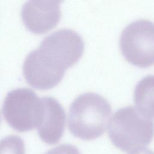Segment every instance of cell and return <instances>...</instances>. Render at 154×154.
I'll use <instances>...</instances> for the list:
<instances>
[{
  "label": "cell",
  "instance_id": "obj_3",
  "mask_svg": "<svg viewBox=\"0 0 154 154\" xmlns=\"http://www.w3.org/2000/svg\"><path fill=\"white\" fill-rule=\"evenodd\" d=\"M84 49L83 39L78 32L70 29H62L45 37L35 50L47 65L65 72L79 61Z\"/></svg>",
  "mask_w": 154,
  "mask_h": 154
},
{
  "label": "cell",
  "instance_id": "obj_8",
  "mask_svg": "<svg viewBox=\"0 0 154 154\" xmlns=\"http://www.w3.org/2000/svg\"><path fill=\"white\" fill-rule=\"evenodd\" d=\"M134 99L137 108L149 117H154V75H147L135 85Z\"/></svg>",
  "mask_w": 154,
  "mask_h": 154
},
{
  "label": "cell",
  "instance_id": "obj_2",
  "mask_svg": "<svg viewBox=\"0 0 154 154\" xmlns=\"http://www.w3.org/2000/svg\"><path fill=\"white\" fill-rule=\"evenodd\" d=\"M108 135L112 143L124 152L147 146L154 136V122L137 107L119 108L108 123Z\"/></svg>",
  "mask_w": 154,
  "mask_h": 154
},
{
  "label": "cell",
  "instance_id": "obj_7",
  "mask_svg": "<svg viewBox=\"0 0 154 154\" xmlns=\"http://www.w3.org/2000/svg\"><path fill=\"white\" fill-rule=\"evenodd\" d=\"M43 114L38 126L40 139L48 144H55L61 138L66 123V113L61 105L52 97H42Z\"/></svg>",
  "mask_w": 154,
  "mask_h": 154
},
{
  "label": "cell",
  "instance_id": "obj_10",
  "mask_svg": "<svg viewBox=\"0 0 154 154\" xmlns=\"http://www.w3.org/2000/svg\"><path fill=\"white\" fill-rule=\"evenodd\" d=\"M45 154H81L77 147L69 144H63L49 150Z\"/></svg>",
  "mask_w": 154,
  "mask_h": 154
},
{
  "label": "cell",
  "instance_id": "obj_1",
  "mask_svg": "<svg viewBox=\"0 0 154 154\" xmlns=\"http://www.w3.org/2000/svg\"><path fill=\"white\" fill-rule=\"evenodd\" d=\"M111 107L99 94L88 92L78 96L71 103L67 125L71 134L83 140L101 136L110 120Z\"/></svg>",
  "mask_w": 154,
  "mask_h": 154
},
{
  "label": "cell",
  "instance_id": "obj_5",
  "mask_svg": "<svg viewBox=\"0 0 154 154\" xmlns=\"http://www.w3.org/2000/svg\"><path fill=\"white\" fill-rule=\"evenodd\" d=\"M119 45L132 64L141 67L154 64V22L143 19L131 22L122 31Z\"/></svg>",
  "mask_w": 154,
  "mask_h": 154
},
{
  "label": "cell",
  "instance_id": "obj_6",
  "mask_svg": "<svg viewBox=\"0 0 154 154\" xmlns=\"http://www.w3.org/2000/svg\"><path fill=\"white\" fill-rule=\"evenodd\" d=\"M60 1H28L22 6L21 17L26 28L35 34H44L59 22Z\"/></svg>",
  "mask_w": 154,
  "mask_h": 154
},
{
  "label": "cell",
  "instance_id": "obj_11",
  "mask_svg": "<svg viewBox=\"0 0 154 154\" xmlns=\"http://www.w3.org/2000/svg\"><path fill=\"white\" fill-rule=\"evenodd\" d=\"M128 154H154V152L149 149L143 148L132 151Z\"/></svg>",
  "mask_w": 154,
  "mask_h": 154
},
{
  "label": "cell",
  "instance_id": "obj_12",
  "mask_svg": "<svg viewBox=\"0 0 154 154\" xmlns=\"http://www.w3.org/2000/svg\"><path fill=\"white\" fill-rule=\"evenodd\" d=\"M0 123H1V115H0Z\"/></svg>",
  "mask_w": 154,
  "mask_h": 154
},
{
  "label": "cell",
  "instance_id": "obj_4",
  "mask_svg": "<svg viewBox=\"0 0 154 154\" xmlns=\"http://www.w3.org/2000/svg\"><path fill=\"white\" fill-rule=\"evenodd\" d=\"M2 109L8 125L23 132L38 127L43 117V103L33 90L19 88L7 94Z\"/></svg>",
  "mask_w": 154,
  "mask_h": 154
},
{
  "label": "cell",
  "instance_id": "obj_9",
  "mask_svg": "<svg viewBox=\"0 0 154 154\" xmlns=\"http://www.w3.org/2000/svg\"><path fill=\"white\" fill-rule=\"evenodd\" d=\"M0 154H25L23 140L17 135H9L0 140Z\"/></svg>",
  "mask_w": 154,
  "mask_h": 154
}]
</instances>
